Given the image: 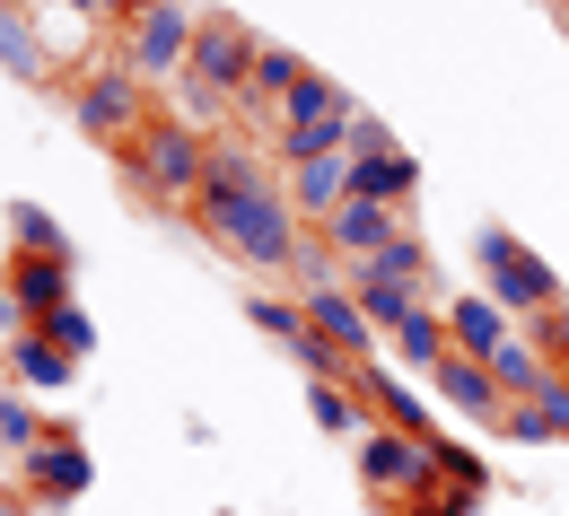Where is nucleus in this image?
I'll return each instance as SVG.
<instances>
[{
	"label": "nucleus",
	"mask_w": 569,
	"mask_h": 516,
	"mask_svg": "<svg viewBox=\"0 0 569 516\" xmlns=\"http://www.w3.org/2000/svg\"><path fill=\"white\" fill-rule=\"evenodd\" d=\"M281 193H289V211L298 220H333L342 202H351V158H307V166H281Z\"/></svg>",
	"instance_id": "2eb2a0df"
},
{
	"label": "nucleus",
	"mask_w": 569,
	"mask_h": 516,
	"mask_svg": "<svg viewBox=\"0 0 569 516\" xmlns=\"http://www.w3.org/2000/svg\"><path fill=\"white\" fill-rule=\"evenodd\" d=\"M508 438H526V446H543V438H569V368L543 376V394L535 403H508V421H499Z\"/></svg>",
	"instance_id": "a211bd4d"
},
{
	"label": "nucleus",
	"mask_w": 569,
	"mask_h": 516,
	"mask_svg": "<svg viewBox=\"0 0 569 516\" xmlns=\"http://www.w3.org/2000/svg\"><path fill=\"white\" fill-rule=\"evenodd\" d=\"M377 149H403V141L386 132V114H368V105H359V114H351V158H377Z\"/></svg>",
	"instance_id": "c85d7f7f"
},
{
	"label": "nucleus",
	"mask_w": 569,
	"mask_h": 516,
	"mask_svg": "<svg viewBox=\"0 0 569 516\" xmlns=\"http://www.w3.org/2000/svg\"><path fill=\"white\" fill-rule=\"evenodd\" d=\"M9 368L27 376V385H71V351H62V342H44V333H18V342H9Z\"/></svg>",
	"instance_id": "4be33fe9"
},
{
	"label": "nucleus",
	"mask_w": 569,
	"mask_h": 516,
	"mask_svg": "<svg viewBox=\"0 0 569 516\" xmlns=\"http://www.w3.org/2000/svg\"><path fill=\"white\" fill-rule=\"evenodd\" d=\"M368 272H386V281H412V290H429V245H421V236H395V245H386V254H377Z\"/></svg>",
	"instance_id": "a878e982"
},
{
	"label": "nucleus",
	"mask_w": 569,
	"mask_h": 516,
	"mask_svg": "<svg viewBox=\"0 0 569 516\" xmlns=\"http://www.w3.org/2000/svg\"><path fill=\"white\" fill-rule=\"evenodd\" d=\"M0 263H9V202H0Z\"/></svg>",
	"instance_id": "7c9ffc66"
},
{
	"label": "nucleus",
	"mask_w": 569,
	"mask_h": 516,
	"mask_svg": "<svg viewBox=\"0 0 569 516\" xmlns=\"http://www.w3.org/2000/svg\"><path fill=\"white\" fill-rule=\"evenodd\" d=\"M508 333H526V324H508V315H499V306H491L482 290L447 297V351H456V360H482V368H491Z\"/></svg>",
	"instance_id": "4468645a"
},
{
	"label": "nucleus",
	"mask_w": 569,
	"mask_h": 516,
	"mask_svg": "<svg viewBox=\"0 0 569 516\" xmlns=\"http://www.w3.org/2000/svg\"><path fill=\"white\" fill-rule=\"evenodd\" d=\"M123 166H132V184H141L149 202H184L193 211V193L211 175V132H193L184 114H158L141 141L123 149Z\"/></svg>",
	"instance_id": "20e7f679"
},
{
	"label": "nucleus",
	"mask_w": 569,
	"mask_h": 516,
	"mask_svg": "<svg viewBox=\"0 0 569 516\" xmlns=\"http://www.w3.org/2000/svg\"><path fill=\"white\" fill-rule=\"evenodd\" d=\"M88 473H97V464H88V446H79L71 429H53V438H44L36 455H27V464H18V482H27L44 508H62V499H88Z\"/></svg>",
	"instance_id": "9d476101"
},
{
	"label": "nucleus",
	"mask_w": 569,
	"mask_h": 516,
	"mask_svg": "<svg viewBox=\"0 0 569 516\" xmlns=\"http://www.w3.org/2000/svg\"><path fill=\"white\" fill-rule=\"evenodd\" d=\"M158 114H167V105H158V88L123 71V62H114V44L71 79V123L88 132V141H106V149H132Z\"/></svg>",
	"instance_id": "f257e3e1"
},
{
	"label": "nucleus",
	"mask_w": 569,
	"mask_h": 516,
	"mask_svg": "<svg viewBox=\"0 0 569 516\" xmlns=\"http://www.w3.org/2000/svg\"><path fill=\"white\" fill-rule=\"evenodd\" d=\"M351 193L359 202H386V211H412V202H421V158H412V149L351 158Z\"/></svg>",
	"instance_id": "dca6fc26"
},
{
	"label": "nucleus",
	"mask_w": 569,
	"mask_h": 516,
	"mask_svg": "<svg viewBox=\"0 0 569 516\" xmlns=\"http://www.w3.org/2000/svg\"><path fill=\"white\" fill-rule=\"evenodd\" d=\"M281 351L298 360V368H307V385H342V376H351V360H342V351H333V342H325L307 315H298V324L281 333Z\"/></svg>",
	"instance_id": "412c9836"
},
{
	"label": "nucleus",
	"mask_w": 569,
	"mask_h": 516,
	"mask_svg": "<svg viewBox=\"0 0 569 516\" xmlns=\"http://www.w3.org/2000/svg\"><path fill=\"white\" fill-rule=\"evenodd\" d=\"M526 333L543 342V360H552V368H569V297L552 306V315H543V324H526Z\"/></svg>",
	"instance_id": "cd10ccee"
},
{
	"label": "nucleus",
	"mask_w": 569,
	"mask_h": 516,
	"mask_svg": "<svg viewBox=\"0 0 569 516\" xmlns=\"http://www.w3.org/2000/svg\"><path fill=\"white\" fill-rule=\"evenodd\" d=\"M316 236H325L342 263H377L395 236H412V211H386V202H359V193H351V202H342L333 220L316 227Z\"/></svg>",
	"instance_id": "1a4fd4ad"
},
{
	"label": "nucleus",
	"mask_w": 569,
	"mask_h": 516,
	"mask_svg": "<svg viewBox=\"0 0 569 516\" xmlns=\"http://www.w3.org/2000/svg\"><path fill=\"white\" fill-rule=\"evenodd\" d=\"M307 412H316L325 438H368V403L351 394V376L342 385H307Z\"/></svg>",
	"instance_id": "aec40b11"
},
{
	"label": "nucleus",
	"mask_w": 569,
	"mask_h": 516,
	"mask_svg": "<svg viewBox=\"0 0 569 516\" xmlns=\"http://www.w3.org/2000/svg\"><path fill=\"white\" fill-rule=\"evenodd\" d=\"M202 0H158V9H141V18H123V36H114V62L132 79H149L158 97L184 79V62H193V36H202Z\"/></svg>",
	"instance_id": "7ed1b4c3"
},
{
	"label": "nucleus",
	"mask_w": 569,
	"mask_h": 516,
	"mask_svg": "<svg viewBox=\"0 0 569 516\" xmlns=\"http://www.w3.org/2000/svg\"><path fill=\"white\" fill-rule=\"evenodd\" d=\"M254 53H263V36H254L246 18L211 9V18H202V36H193V62H184V79H202V88H219V97L237 105V88H246V71H254Z\"/></svg>",
	"instance_id": "0eeeda50"
},
{
	"label": "nucleus",
	"mask_w": 569,
	"mask_h": 516,
	"mask_svg": "<svg viewBox=\"0 0 569 516\" xmlns=\"http://www.w3.org/2000/svg\"><path fill=\"white\" fill-rule=\"evenodd\" d=\"M491 376H499V394H508V403H535V394H543V376H552V360H543V342H535V333H508V342H499V360H491Z\"/></svg>",
	"instance_id": "6ab92c4d"
},
{
	"label": "nucleus",
	"mask_w": 569,
	"mask_h": 516,
	"mask_svg": "<svg viewBox=\"0 0 569 516\" xmlns=\"http://www.w3.org/2000/svg\"><path fill=\"white\" fill-rule=\"evenodd\" d=\"M351 88L342 79H325L316 62H307V79L289 88L281 105V132H272V158L281 166H307V158H351Z\"/></svg>",
	"instance_id": "f03ea898"
},
{
	"label": "nucleus",
	"mask_w": 569,
	"mask_h": 516,
	"mask_svg": "<svg viewBox=\"0 0 569 516\" xmlns=\"http://www.w3.org/2000/svg\"><path fill=\"white\" fill-rule=\"evenodd\" d=\"M429 376H438V403H447V412H465V421H482V429L508 421V394H499V376L482 368V360H456V351H447Z\"/></svg>",
	"instance_id": "f8f14e48"
},
{
	"label": "nucleus",
	"mask_w": 569,
	"mask_h": 516,
	"mask_svg": "<svg viewBox=\"0 0 569 516\" xmlns=\"http://www.w3.org/2000/svg\"><path fill=\"white\" fill-rule=\"evenodd\" d=\"M9 245L18 254H71V236H62V220L44 202H9Z\"/></svg>",
	"instance_id": "b1692460"
},
{
	"label": "nucleus",
	"mask_w": 569,
	"mask_h": 516,
	"mask_svg": "<svg viewBox=\"0 0 569 516\" xmlns=\"http://www.w3.org/2000/svg\"><path fill=\"white\" fill-rule=\"evenodd\" d=\"M44 438H53V421H44L27 394H0V455H18V464H27Z\"/></svg>",
	"instance_id": "5701e85b"
},
{
	"label": "nucleus",
	"mask_w": 569,
	"mask_h": 516,
	"mask_svg": "<svg viewBox=\"0 0 569 516\" xmlns=\"http://www.w3.org/2000/svg\"><path fill=\"white\" fill-rule=\"evenodd\" d=\"M298 306H307V324H316V333H325V342H333L351 368H368V360H377V324H368V306L351 297V281H333V290L298 297Z\"/></svg>",
	"instance_id": "9b49d317"
},
{
	"label": "nucleus",
	"mask_w": 569,
	"mask_h": 516,
	"mask_svg": "<svg viewBox=\"0 0 569 516\" xmlns=\"http://www.w3.org/2000/svg\"><path fill=\"white\" fill-rule=\"evenodd\" d=\"M36 333H44V342H62V351H71V360H88V351H97V324H88V306H62V315H44V324H36Z\"/></svg>",
	"instance_id": "bb28decb"
},
{
	"label": "nucleus",
	"mask_w": 569,
	"mask_h": 516,
	"mask_svg": "<svg viewBox=\"0 0 569 516\" xmlns=\"http://www.w3.org/2000/svg\"><path fill=\"white\" fill-rule=\"evenodd\" d=\"M386 516H465V508H429V499H403V508H386Z\"/></svg>",
	"instance_id": "c756f323"
},
{
	"label": "nucleus",
	"mask_w": 569,
	"mask_h": 516,
	"mask_svg": "<svg viewBox=\"0 0 569 516\" xmlns=\"http://www.w3.org/2000/svg\"><path fill=\"white\" fill-rule=\"evenodd\" d=\"M395 360H403V368H421V376L447 360V315H438V306H421V315L395 333Z\"/></svg>",
	"instance_id": "393cba45"
},
{
	"label": "nucleus",
	"mask_w": 569,
	"mask_h": 516,
	"mask_svg": "<svg viewBox=\"0 0 569 516\" xmlns=\"http://www.w3.org/2000/svg\"><path fill=\"white\" fill-rule=\"evenodd\" d=\"M298 79H307V62H298L289 44H263V53H254V71L237 88V132H246V141H272V132H281V105H289Z\"/></svg>",
	"instance_id": "6e6552de"
},
{
	"label": "nucleus",
	"mask_w": 569,
	"mask_h": 516,
	"mask_svg": "<svg viewBox=\"0 0 569 516\" xmlns=\"http://www.w3.org/2000/svg\"><path fill=\"white\" fill-rule=\"evenodd\" d=\"M359 490H368L377 508L438 499V455H429V438H403V429L368 421V438H359Z\"/></svg>",
	"instance_id": "423d86ee"
},
{
	"label": "nucleus",
	"mask_w": 569,
	"mask_h": 516,
	"mask_svg": "<svg viewBox=\"0 0 569 516\" xmlns=\"http://www.w3.org/2000/svg\"><path fill=\"white\" fill-rule=\"evenodd\" d=\"M0 516H27V508H18V499H0Z\"/></svg>",
	"instance_id": "473e14b6"
},
{
	"label": "nucleus",
	"mask_w": 569,
	"mask_h": 516,
	"mask_svg": "<svg viewBox=\"0 0 569 516\" xmlns=\"http://www.w3.org/2000/svg\"><path fill=\"white\" fill-rule=\"evenodd\" d=\"M351 297L368 306V324H377L386 342H395V333H403V324L429 306V290H412V281H386V272H368V263H351Z\"/></svg>",
	"instance_id": "f3484780"
},
{
	"label": "nucleus",
	"mask_w": 569,
	"mask_h": 516,
	"mask_svg": "<svg viewBox=\"0 0 569 516\" xmlns=\"http://www.w3.org/2000/svg\"><path fill=\"white\" fill-rule=\"evenodd\" d=\"M552 18H561V36H569V0H552Z\"/></svg>",
	"instance_id": "2f4dec72"
},
{
	"label": "nucleus",
	"mask_w": 569,
	"mask_h": 516,
	"mask_svg": "<svg viewBox=\"0 0 569 516\" xmlns=\"http://www.w3.org/2000/svg\"><path fill=\"white\" fill-rule=\"evenodd\" d=\"M9 297H18L27 324L62 315L71 306V254H9Z\"/></svg>",
	"instance_id": "ddd939ff"
},
{
	"label": "nucleus",
	"mask_w": 569,
	"mask_h": 516,
	"mask_svg": "<svg viewBox=\"0 0 569 516\" xmlns=\"http://www.w3.org/2000/svg\"><path fill=\"white\" fill-rule=\"evenodd\" d=\"M473 254H482V297H491L508 324H543V315L569 297L561 281H552V263H543L535 245H517L508 227H482V245H473Z\"/></svg>",
	"instance_id": "39448f33"
}]
</instances>
